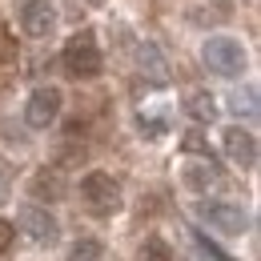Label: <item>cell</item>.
<instances>
[{"mask_svg": "<svg viewBox=\"0 0 261 261\" xmlns=\"http://www.w3.org/2000/svg\"><path fill=\"white\" fill-rule=\"evenodd\" d=\"M16 20H20L24 36L40 40V36L53 33V24H57V8H53L48 0H20V4H16Z\"/></svg>", "mask_w": 261, "mask_h": 261, "instance_id": "7", "label": "cell"}, {"mask_svg": "<svg viewBox=\"0 0 261 261\" xmlns=\"http://www.w3.org/2000/svg\"><path fill=\"white\" fill-rule=\"evenodd\" d=\"M141 261H173V249L165 245L161 237H145V245H141Z\"/></svg>", "mask_w": 261, "mask_h": 261, "instance_id": "13", "label": "cell"}, {"mask_svg": "<svg viewBox=\"0 0 261 261\" xmlns=\"http://www.w3.org/2000/svg\"><path fill=\"white\" fill-rule=\"evenodd\" d=\"M12 241H16V225L0 217V253H8V249H12Z\"/></svg>", "mask_w": 261, "mask_h": 261, "instance_id": "15", "label": "cell"}, {"mask_svg": "<svg viewBox=\"0 0 261 261\" xmlns=\"http://www.w3.org/2000/svg\"><path fill=\"white\" fill-rule=\"evenodd\" d=\"M61 105H65L61 89H53V85L33 89L29 100H24V121H29V129H48V125L61 117Z\"/></svg>", "mask_w": 261, "mask_h": 261, "instance_id": "5", "label": "cell"}, {"mask_svg": "<svg viewBox=\"0 0 261 261\" xmlns=\"http://www.w3.org/2000/svg\"><path fill=\"white\" fill-rule=\"evenodd\" d=\"M93 4H100V0H93Z\"/></svg>", "mask_w": 261, "mask_h": 261, "instance_id": "17", "label": "cell"}, {"mask_svg": "<svg viewBox=\"0 0 261 261\" xmlns=\"http://www.w3.org/2000/svg\"><path fill=\"white\" fill-rule=\"evenodd\" d=\"M221 149H225V157L237 169H253L257 165V137L249 129H241V125H229L221 133Z\"/></svg>", "mask_w": 261, "mask_h": 261, "instance_id": "8", "label": "cell"}, {"mask_svg": "<svg viewBox=\"0 0 261 261\" xmlns=\"http://www.w3.org/2000/svg\"><path fill=\"white\" fill-rule=\"evenodd\" d=\"M137 125H141V133L153 141V137H165V133H169V117H161V113H145V109H141Z\"/></svg>", "mask_w": 261, "mask_h": 261, "instance_id": "12", "label": "cell"}, {"mask_svg": "<svg viewBox=\"0 0 261 261\" xmlns=\"http://www.w3.org/2000/svg\"><path fill=\"white\" fill-rule=\"evenodd\" d=\"M33 193H36V197H44V193L57 197V193H61V185H57V177L44 169V173H36V177H33Z\"/></svg>", "mask_w": 261, "mask_h": 261, "instance_id": "14", "label": "cell"}, {"mask_svg": "<svg viewBox=\"0 0 261 261\" xmlns=\"http://www.w3.org/2000/svg\"><path fill=\"white\" fill-rule=\"evenodd\" d=\"M197 213H201V221H205L209 229L229 233V237H237V233L249 229V213H245L241 205H233V201H201Z\"/></svg>", "mask_w": 261, "mask_h": 261, "instance_id": "4", "label": "cell"}, {"mask_svg": "<svg viewBox=\"0 0 261 261\" xmlns=\"http://www.w3.org/2000/svg\"><path fill=\"white\" fill-rule=\"evenodd\" d=\"M65 68H68V76H76V81H93V76H100L105 57H100V48H97V36H93V33L72 36V40L65 44Z\"/></svg>", "mask_w": 261, "mask_h": 261, "instance_id": "3", "label": "cell"}, {"mask_svg": "<svg viewBox=\"0 0 261 261\" xmlns=\"http://www.w3.org/2000/svg\"><path fill=\"white\" fill-rule=\"evenodd\" d=\"M81 201H85V209L93 217H113L121 209V185L113 181V173L93 169V173L81 177Z\"/></svg>", "mask_w": 261, "mask_h": 261, "instance_id": "1", "label": "cell"}, {"mask_svg": "<svg viewBox=\"0 0 261 261\" xmlns=\"http://www.w3.org/2000/svg\"><path fill=\"white\" fill-rule=\"evenodd\" d=\"M181 181H185L189 189H197V193H205V189H217V185H221V173L213 169V161L193 157V161H185V169H181Z\"/></svg>", "mask_w": 261, "mask_h": 261, "instance_id": "9", "label": "cell"}, {"mask_svg": "<svg viewBox=\"0 0 261 261\" xmlns=\"http://www.w3.org/2000/svg\"><path fill=\"white\" fill-rule=\"evenodd\" d=\"M16 225H20V233L33 241V245H53L57 241V233H61V225H57V217L48 213V209H40V205H24L20 213H16Z\"/></svg>", "mask_w": 261, "mask_h": 261, "instance_id": "6", "label": "cell"}, {"mask_svg": "<svg viewBox=\"0 0 261 261\" xmlns=\"http://www.w3.org/2000/svg\"><path fill=\"white\" fill-rule=\"evenodd\" d=\"M100 253H105V245H100L97 237H76L65 261H100Z\"/></svg>", "mask_w": 261, "mask_h": 261, "instance_id": "11", "label": "cell"}, {"mask_svg": "<svg viewBox=\"0 0 261 261\" xmlns=\"http://www.w3.org/2000/svg\"><path fill=\"white\" fill-rule=\"evenodd\" d=\"M8 189H12V181H8V169L0 165V205L8 201Z\"/></svg>", "mask_w": 261, "mask_h": 261, "instance_id": "16", "label": "cell"}, {"mask_svg": "<svg viewBox=\"0 0 261 261\" xmlns=\"http://www.w3.org/2000/svg\"><path fill=\"white\" fill-rule=\"evenodd\" d=\"M201 61L209 72H217V76H241L245 72V44L237 40V36H209L205 40V48H201Z\"/></svg>", "mask_w": 261, "mask_h": 261, "instance_id": "2", "label": "cell"}, {"mask_svg": "<svg viewBox=\"0 0 261 261\" xmlns=\"http://www.w3.org/2000/svg\"><path fill=\"white\" fill-rule=\"evenodd\" d=\"M185 109H189L193 121H213V117H217V100L209 97L205 89H189V93H185Z\"/></svg>", "mask_w": 261, "mask_h": 261, "instance_id": "10", "label": "cell"}]
</instances>
